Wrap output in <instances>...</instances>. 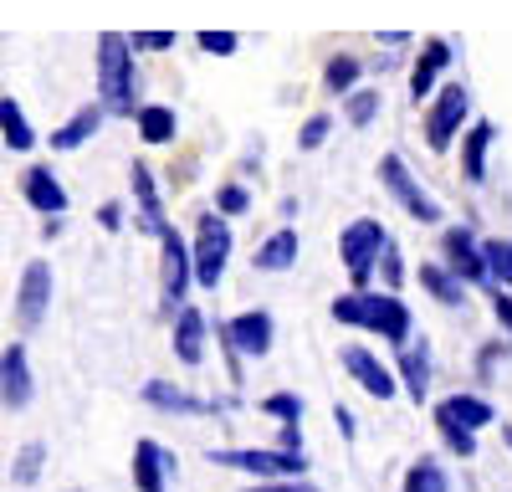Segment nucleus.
<instances>
[{"label": "nucleus", "mask_w": 512, "mask_h": 492, "mask_svg": "<svg viewBox=\"0 0 512 492\" xmlns=\"http://www.w3.org/2000/svg\"><path fill=\"white\" fill-rule=\"evenodd\" d=\"M436 421H456V426H466V431H482V426H492L497 421V410H492V400H482V395H446L441 405H436Z\"/></svg>", "instance_id": "393cba45"}, {"label": "nucleus", "mask_w": 512, "mask_h": 492, "mask_svg": "<svg viewBox=\"0 0 512 492\" xmlns=\"http://www.w3.org/2000/svg\"><path fill=\"white\" fill-rule=\"evenodd\" d=\"M482 257H487L492 287H512V241H507V236H487V241H482Z\"/></svg>", "instance_id": "7c9ffc66"}, {"label": "nucleus", "mask_w": 512, "mask_h": 492, "mask_svg": "<svg viewBox=\"0 0 512 492\" xmlns=\"http://www.w3.org/2000/svg\"><path fill=\"white\" fill-rule=\"evenodd\" d=\"M128 185H134V205H139V226L149 236H164L169 231V216H164V200H159V185H154V170L144 159H134V170H128Z\"/></svg>", "instance_id": "a211bd4d"}, {"label": "nucleus", "mask_w": 512, "mask_h": 492, "mask_svg": "<svg viewBox=\"0 0 512 492\" xmlns=\"http://www.w3.org/2000/svg\"><path fill=\"white\" fill-rule=\"evenodd\" d=\"M379 185L390 190V200L400 205V211H405L415 226H441V216H446V211H441V205H436L431 195H425V190H420V180L410 175V164H405L400 154H384V159H379Z\"/></svg>", "instance_id": "0eeeda50"}, {"label": "nucleus", "mask_w": 512, "mask_h": 492, "mask_svg": "<svg viewBox=\"0 0 512 492\" xmlns=\"http://www.w3.org/2000/svg\"><path fill=\"white\" fill-rule=\"evenodd\" d=\"M354 88H364V62L354 52H333L323 62V93L328 98H349Z\"/></svg>", "instance_id": "bb28decb"}, {"label": "nucleus", "mask_w": 512, "mask_h": 492, "mask_svg": "<svg viewBox=\"0 0 512 492\" xmlns=\"http://www.w3.org/2000/svg\"><path fill=\"white\" fill-rule=\"evenodd\" d=\"M216 339L226 349H236L241 359H267L272 354V339H277V323H272L267 308H246V313L216 323Z\"/></svg>", "instance_id": "6e6552de"}, {"label": "nucleus", "mask_w": 512, "mask_h": 492, "mask_svg": "<svg viewBox=\"0 0 512 492\" xmlns=\"http://www.w3.org/2000/svg\"><path fill=\"white\" fill-rule=\"evenodd\" d=\"M344 369L354 375V385L369 395V400H395V390H400V375L390 364H379V354L374 349H364V344H344Z\"/></svg>", "instance_id": "9b49d317"}, {"label": "nucleus", "mask_w": 512, "mask_h": 492, "mask_svg": "<svg viewBox=\"0 0 512 492\" xmlns=\"http://www.w3.org/2000/svg\"><path fill=\"white\" fill-rule=\"evenodd\" d=\"M98 226H103V231H123V205H118V200L98 205Z\"/></svg>", "instance_id": "c03bdc74"}, {"label": "nucleus", "mask_w": 512, "mask_h": 492, "mask_svg": "<svg viewBox=\"0 0 512 492\" xmlns=\"http://www.w3.org/2000/svg\"><path fill=\"white\" fill-rule=\"evenodd\" d=\"M405 492H451V477L436 457H420L405 467Z\"/></svg>", "instance_id": "c756f323"}, {"label": "nucleus", "mask_w": 512, "mask_h": 492, "mask_svg": "<svg viewBox=\"0 0 512 492\" xmlns=\"http://www.w3.org/2000/svg\"><path fill=\"white\" fill-rule=\"evenodd\" d=\"M21 195L36 216H62L67 211V185L57 180L52 164H31V170L21 175Z\"/></svg>", "instance_id": "2eb2a0df"}, {"label": "nucleus", "mask_w": 512, "mask_h": 492, "mask_svg": "<svg viewBox=\"0 0 512 492\" xmlns=\"http://www.w3.org/2000/svg\"><path fill=\"white\" fill-rule=\"evenodd\" d=\"M103 123H108V108L93 98V103H82L67 123H57V129H52V149L57 154H72V149H82V144H88V139H98V129H103Z\"/></svg>", "instance_id": "aec40b11"}, {"label": "nucleus", "mask_w": 512, "mask_h": 492, "mask_svg": "<svg viewBox=\"0 0 512 492\" xmlns=\"http://www.w3.org/2000/svg\"><path fill=\"white\" fill-rule=\"evenodd\" d=\"M190 287H195V252H190V241L169 226L159 236V298H164L169 318L190 303Z\"/></svg>", "instance_id": "423d86ee"}, {"label": "nucleus", "mask_w": 512, "mask_h": 492, "mask_svg": "<svg viewBox=\"0 0 512 492\" xmlns=\"http://www.w3.org/2000/svg\"><path fill=\"white\" fill-rule=\"evenodd\" d=\"M52 287H57V277H52V262H26V272H21V287H16V323L26 328H41V318L52 313Z\"/></svg>", "instance_id": "9d476101"}, {"label": "nucleus", "mask_w": 512, "mask_h": 492, "mask_svg": "<svg viewBox=\"0 0 512 492\" xmlns=\"http://www.w3.org/2000/svg\"><path fill=\"white\" fill-rule=\"evenodd\" d=\"M41 467H47V446H41V441H26V446L16 451V467H11V482H16V487H31V482L41 477Z\"/></svg>", "instance_id": "473e14b6"}, {"label": "nucleus", "mask_w": 512, "mask_h": 492, "mask_svg": "<svg viewBox=\"0 0 512 492\" xmlns=\"http://www.w3.org/2000/svg\"><path fill=\"white\" fill-rule=\"evenodd\" d=\"M328 313H333V323H344V328H364V313H369V287H349V293H338Z\"/></svg>", "instance_id": "2f4dec72"}, {"label": "nucleus", "mask_w": 512, "mask_h": 492, "mask_svg": "<svg viewBox=\"0 0 512 492\" xmlns=\"http://www.w3.org/2000/svg\"><path fill=\"white\" fill-rule=\"evenodd\" d=\"M466 123H472V88L466 82H441L436 98L425 103V149L446 154L451 144H461Z\"/></svg>", "instance_id": "7ed1b4c3"}, {"label": "nucleus", "mask_w": 512, "mask_h": 492, "mask_svg": "<svg viewBox=\"0 0 512 492\" xmlns=\"http://www.w3.org/2000/svg\"><path fill=\"white\" fill-rule=\"evenodd\" d=\"M31 395H36V380H31L26 344H6V349H0V405H6V410H26Z\"/></svg>", "instance_id": "4468645a"}, {"label": "nucleus", "mask_w": 512, "mask_h": 492, "mask_svg": "<svg viewBox=\"0 0 512 492\" xmlns=\"http://www.w3.org/2000/svg\"><path fill=\"white\" fill-rule=\"evenodd\" d=\"M436 431H441L446 451H456V457H477V431H466L456 421H436Z\"/></svg>", "instance_id": "e433bc0d"}, {"label": "nucleus", "mask_w": 512, "mask_h": 492, "mask_svg": "<svg viewBox=\"0 0 512 492\" xmlns=\"http://www.w3.org/2000/svg\"><path fill=\"white\" fill-rule=\"evenodd\" d=\"M364 334H379L384 344H395V349H405L410 339H415V318H410V308H405V298L400 293H390V287H369V313H364Z\"/></svg>", "instance_id": "1a4fd4ad"}, {"label": "nucleus", "mask_w": 512, "mask_h": 492, "mask_svg": "<svg viewBox=\"0 0 512 492\" xmlns=\"http://www.w3.org/2000/svg\"><path fill=\"white\" fill-rule=\"evenodd\" d=\"M333 421H338V431H344V436H349V441H354V436H359V421H354V416H349V410H344V405H333Z\"/></svg>", "instance_id": "a18cd8bd"}, {"label": "nucleus", "mask_w": 512, "mask_h": 492, "mask_svg": "<svg viewBox=\"0 0 512 492\" xmlns=\"http://www.w3.org/2000/svg\"><path fill=\"white\" fill-rule=\"evenodd\" d=\"M98 103L108 108V118H134L139 103V67H134V47L123 31H103L98 36Z\"/></svg>", "instance_id": "f257e3e1"}, {"label": "nucleus", "mask_w": 512, "mask_h": 492, "mask_svg": "<svg viewBox=\"0 0 512 492\" xmlns=\"http://www.w3.org/2000/svg\"><path fill=\"white\" fill-rule=\"evenodd\" d=\"M507 446H512V426H507Z\"/></svg>", "instance_id": "09e8293b"}, {"label": "nucleus", "mask_w": 512, "mask_h": 492, "mask_svg": "<svg viewBox=\"0 0 512 492\" xmlns=\"http://www.w3.org/2000/svg\"><path fill=\"white\" fill-rule=\"evenodd\" d=\"M41 236H47V241L62 236V216H47V221H41Z\"/></svg>", "instance_id": "de8ad7c7"}, {"label": "nucleus", "mask_w": 512, "mask_h": 492, "mask_svg": "<svg viewBox=\"0 0 512 492\" xmlns=\"http://www.w3.org/2000/svg\"><path fill=\"white\" fill-rule=\"evenodd\" d=\"M379 113H384V93L379 88H354L344 98V123H349V129H369Z\"/></svg>", "instance_id": "c85d7f7f"}, {"label": "nucleus", "mask_w": 512, "mask_h": 492, "mask_svg": "<svg viewBox=\"0 0 512 492\" xmlns=\"http://www.w3.org/2000/svg\"><path fill=\"white\" fill-rule=\"evenodd\" d=\"M451 57H456V52H451V41H446V36L420 41V57H415V67H410V103H415V108L436 98L441 72L451 67Z\"/></svg>", "instance_id": "f8f14e48"}, {"label": "nucleus", "mask_w": 512, "mask_h": 492, "mask_svg": "<svg viewBox=\"0 0 512 492\" xmlns=\"http://www.w3.org/2000/svg\"><path fill=\"white\" fill-rule=\"evenodd\" d=\"M144 400L154 410H164V416H205V410H216V400H200V395L169 385V380H149L144 385Z\"/></svg>", "instance_id": "5701e85b"}, {"label": "nucleus", "mask_w": 512, "mask_h": 492, "mask_svg": "<svg viewBox=\"0 0 512 492\" xmlns=\"http://www.w3.org/2000/svg\"><path fill=\"white\" fill-rule=\"evenodd\" d=\"M246 492H318L308 477H267V482H251Z\"/></svg>", "instance_id": "a19ab883"}, {"label": "nucleus", "mask_w": 512, "mask_h": 492, "mask_svg": "<svg viewBox=\"0 0 512 492\" xmlns=\"http://www.w3.org/2000/svg\"><path fill=\"white\" fill-rule=\"evenodd\" d=\"M379 282L390 287V293H400V282H405V252H400L395 236L384 241V252H379Z\"/></svg>", "instance_id": "72a5a7b5"}, {"label": "nucleus", "mask_w": 512, "mask_h": 492, "mask_svg": "<svg viewBox=\"0 0 512 492\" xmlns=\"http://www.w3.org/2000/svg\"><path fill=\"white\" fill-rule=\"evenodd\" d=\"M175 31H134V36H128V47H134V52H175Z\"/></svg>", "instance_id": "ea45409f"}, {"label": "nucleus", "mask_w": 512, "mask_h": 492, "mask_svg": "<svg viewBox=\"0 0 512 492\" xmlns=\"http://www.w3.org/2000/svg\"><path fill=\"white\" fill-rule=\"evenodd\" d=\"M205 339H210V323H205V313L185 303V308L175 313V328H169V344H175V359H180L185 369L205 364Z\"/></svg>", "instance_id": "dca6fc26"}, {"label": "nucleus", "mask_w": 512, "mask_h": 492, "mask_svg": "<svg viewBox=\"0 0 512 492\" xmlns=\"http://www.w3.org/2000/svg\"><path fill=\"white\" fill-rule=\"evenodd\" d=\"M195 287H205V293H216V287L226 282V267H231V252H236V236H231V221L210 205V211H200L195 221Z\"/></svg>", "instance_id": "f03ea898"}, {"label": "nucleus", "mask_w": 512, "mask_h": 492, "mask_svg": "<svg viewBox=\"0 0 512 492\" xmlns=\"http://www.w3.org/2000/svg\"><path fill=\"white\" fill-rule=\"evenodd\" d=\"M497 354H502V344H487V349H482V359H477V369H482V375H492V364H497Z\"/></svg>", "instance_id": "49530a36"}, {"label": "nucleus", "mask_w": 512, "mask_h": 492, "mask_svg": "<svg viewBox=\"0 0 512 492\" xmlns=\"http://www.w3.org/2000/svg\"><path fill=\"white\" fill-rule=\"evenodd\" d=\"M395 369H400V385H405V395H410L415 405L431 400V344H425V339L415 344V339H410V344L400 349V364H395Z\"/></svg>", "instance_id": "412c9836"}, {"label": "nucleus", "mask_w": 512, "mask_h": 492, "mask_svg": "<svg viewBox=\"0 0 512 492\" xmlns=\"http://www.w3.org/2000/svg\"><path fill=\"white\" fill-rule=\"evenodd\" d=\"M0 139H6L11 154H31L36 149V129H31V118L16 98H0Z\"/></svg>", "instance_id": "cd10ccee"}, {"label": "nucleus", "mask_w": 512, "mask_h": 492, "mask_svg": "<svg viewBox=\"0 0 512 492\" xmlns=\"http://www.w3.org/2000/svg\"><path fill=\"white\" fill-rule=\"evenodd\" d=\"M134 129H139V139L144 144H175L180 139V113L169 108V103H144L139 113H134Z\"/></svg>", "instance_id": "a878e982"}, {"label": "nucleus", "mask_w": 512, "mask_h": 492, "mask_svg": "<svg viewBox=\"0 0 512 492\" xmlns=\"http://www.w3.org/2000/svg\"><path fill=\"white\" fill-rule=\"evenodd\" d=\"M497 144V129L487 118H472L466 123V134H461V180L466 185H487V154Z\"/></svg>", "instance_id": "f3484780"}, {"label": "nucleus", "mask_w": 512, "mask_h": 492, "mask_svg": "<svg viewBox=\"0 0 512 492\" xmlns=\"http://www.w3.org/2000/svg\"><path fill=\"white\" fill-rule=\"evenodd\" d=\"M420 287H425V293H431L441 308H466V287H472V282H466V277H456L446 262H420Z\"/></svg>", "instance_id": "b1692460"}, {"label": "nucleus", "mask_w": 512, "mask_h": 492, "mask_svg": "<svg viewBox=\"0 0 512 492\" xmlns=\"http://www.w3.org/2000/svg\"><path fill=\"white\" fill-rule=\"evenodd\" d=\"M328 134H333V113H313L303 129H297V149L303 154H313V149H323L328 144Z\"/></svg>", "instance_id": "c9c22d12"}, {"label": "nucleus", "mask_w": 512, "mask_h": 492, "mask_svg": "<svg viewBox=\"0 0 512 492\" xmlns=\"http://www.w3.org/2000/svg\"><path fill=\"white\" fill-rule=\"evenodd\" d=\"M195 47L210 52V57H236L241 36H236V31H195Z\"/></svg>", "instance_id": "58836bf2"}, {"label": "nucleus", "mask_w": 512, "mask_h": 492, "mask_svg": "<svg viewBox=\"0 0 512 492\" xmlns=\"http://www.w3.org/2000/svg\"><path fill=\"white\" fill-rule=\"evenodd\" d=\"M216 211L231 221V216H246L251 211V190L241 185V180H226L221 190H216Z\"/></svg>", "instance_id": "f704fd0d"}, {"label": "nucleus", "mask_w": 512, "mask_h": 492, "mask_svg": "<svg viewBox=\"0 0 512 492\" xmlns=\"http://www.w3.org/2000/svg\"><path fill=\"white\" fill-rule=\"evenodd\" d=\"M441 262H446L456 277H466V282H487V287H492L482 241L466 231V226H446V231H441Z\"/></svg>", "instance_id": "ddd939ff"}, {"label": "nucleus", "mask_w": 512, "mask_h": 492, "mask_svg": "<svg viewBox=\"0 0 512 492\" xmlns=\"http://www.w3.org/2000/svg\"><path fill=\"white\" fill-rule=\"evenodd\" d=\"M384 241H390V231L379 226V216H359V221H349L344 231H338V262H344L354 287H369L379 277Z\"/></svg>", "instance_id": "20e7f679"}, {"label": "nucleus", "mask_w": 512, "mask_h": 492, "mask_svg": "<svg viewBox=\"0 0 512 492\" xmlns=\"http://www.w3.org/2000/svg\"><path fill=\"white\" fill-rule=\"evenodd\" d=\"M216 467H231V472H246L256 482L267 477H303L308 472V451H282V446H221L210 451Z\"/></svg>", "instance_id": "39448f33"}, {"label": "nucleus", "mask_w": 512, "mask_h": 492, "mask_svg": "<svg viewBox=\"0 0 512 492\" xmlns=\"http://www.w3.org/2000/svg\"><path fill=\"white\" fill-rule=\"evenodd\" d=\"M297 252H303V236H297V226H277L262 246H256V272H287L297 267Z\"/></svg>", "instance_id": "4be33fe9"}, {"label": "nucleus", "mask_w": 512, "mask_h": 492, "mask_svg": "<svg viewBox=\"0 0 512 492\" xmlns=\"http://www.w3.org/2000/svg\"><path fill=\"white\" fill-rule=\"evenodd\" d=\"M492 318L512 334V293H507V287H492Z\"/></svg>", "instance_id": "79ce46f5"}, {"label": "nucleus", "mask_w": 512, "mask_h": 492, "mask_svg": "<svg viewBox=\"0 0 512 492\" xmlns=\"http://www.w3.org/2000/svg\"><path fill=\"white\" fill-rule=\"evenodd\" d=\"M277 446H282V451H303V421H282Z\"/></svg>", "instance_id": "37998d69"}, {"label": "nucleus", "mask_w": 512, "mask_h": 492, "mask_svg": "<svg viewBox=\"0 0 512 492\" xmlns=\"http://www.w3.org/2000/svg\"><path fill=\"white\" fill-rule=\"evenodd\" d=\"M262 410L272 421H303V395H292V390H277L262 400Z\"/></svg>", "instance_id": "4c0bfd02"}, {"label": "nucleus", "mask_w": 512, "mask_h": 492, "mask_svg": "<svg viewBox=\"0 0 512 492\" xmlns=\"http://www.w3.org/2000/svg\"><path fill=\"white\" fill-rule=\"evenodd\" d=\"M169 477H175V457L159 441H134V487L139 492H169Z\"/></svg>", "instance_id": "6ab92c4d"}]
</instances>
